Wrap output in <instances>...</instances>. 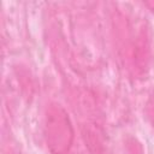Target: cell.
Returning a JSON list of instances; mask_svg holds the SVG:
<instances>
[{"label":"cell","mask_w":154,"mask_h":154,"mask_svg":"<svg viewBox=\"0 0 154 154\" xmlns=\"http://www.w3.org/2000/svg\"><path fill=\"white\" fill-rule=\"evenodd\" d=\"M45 138L52 154H66L73 142V129L69 114L59 105H51L45 116Z\"/></svg>","instance_id":"6da1fadb"},{"label":"cell","mask_w":154,"mask_h":154,"mask_svg":"<svg viewBox=\"0 0 154 154\" xmlns=\"http://www.w3.org/2000/svg\"><path fill=\"white\" fill-rule=\"evenodd\" d=\"M148 117L150 119V122L154 125V96L150 99V101L148 102Z\"/></svg>","instance_id":"7a4b0ae2"}]
</instances>
